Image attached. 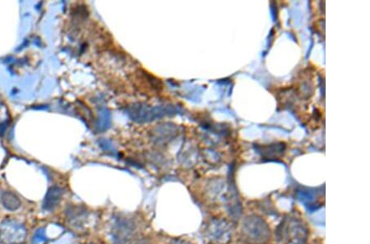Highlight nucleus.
I'll return each instance as SVG.
<instances>
[{
  "label": "nucleus",
  "instance_id": "nucleus-3",
  "mask_svg": "<svg viewBox=\"0 0 370 244\" xmlns=\"http://www.w3.org/2000/svg\"><path fill=\"white\" fill-rule=\"evenodd\" d=\"M1 202L3 207L10 211H15L21 206V202L19 197L11 192H3L1 197Z\"/></svg>",
  "mask_w": 370,
  "mask_h": 244
},
{
  "label": "nucleus",
  "instance_id": "nucleus-1",
  "mask_svg": "<svg viewBox=\"0 0 370 244\" xmlns=\"http://www.w3.org/2000/svg\"><path fill=\"white\" fill-rule=\"evenodd\" d=\"M244 232L253 240H265L268 239L269 230L264 221L256 216L247 219L244 225Z\"/></svg>",
  "mask_w": 370,
  "mask_h": 244
},
{
  "label": "nucleus",
  "instance_id": "nucleus-2",
  "mask_svg": "<svg viewBox=\"0 0 370 244\" xmlns=\"http://www.w3.org/2000/svg\"><path fill=\"white\" fill-rule=\"evenodd\" d=\"M63 190L58 187H52L48 190L43 202L44 210L51 211L58 206L63 197Z\"/></svg>",
  "mask_w": 370,
  "mask_h": 244
}]
</instances>
